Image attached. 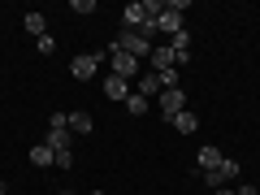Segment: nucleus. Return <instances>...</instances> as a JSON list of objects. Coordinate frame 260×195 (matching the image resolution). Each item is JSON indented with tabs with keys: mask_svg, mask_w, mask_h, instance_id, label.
Listing matches in <instances>:
<instances>
[{
	"mask_svg": "<svg viewBox=\"0 0 260 195\" xmlns=\"http://www.w3.org/2000/svg\"><path fill=\"white\" fill-rule=\"evenodd\" d=\"M160 0H130L126 9H121V30H139L143 39L156 35V18H160Z\"/></svg>",
	"mask_w": 260,
	"mask_h": 195,
	"instance_id": "f257e3e1",
	"label": "nucleus"
},
{
	"mask_svg": "<svg viewBox=\"0 0 260 195\" xmlns=\"http://www.w3.org/2000/svg\"><path fill=\"white\" fill-rule=\"evenodd\" d=\"M113 44H117L121 52H130L135 61H143V56H152V39H143L139 30H121V35L113 39Z\"/></svg>",
	"mask_w": 260,
	"mask_h": 195,
	"instance_id": "f03ea898",
	"label": "nucleus"
},
{
	"mask_svg": "<svg viewBox=\"0 0 260 195\" xmlns=\"http://www.w3.org/2000/svg\"><path fill=\"white\" fill-rule=\"evenodd\" d=\"M109 61H113V74H117V78H126V83H135V78H139V61H135L130 52H121L117 44L109 48Z\"/></svg>",
	"mask_w": 260,
	"mask_h": 195,
	"instance_id": "7ed1b4c3",
	"label": "nucleus"
},
{
	"mask_svg": "<svg viewBox=\"0 0 260 195\" xmlns=\"http://www.w3.org/2000/svg\"><path fill=\"white\" fill-rule=\"evenodd\" d=\"M70 74H74L78 83H91V78L100 74V52H83V56H74V61H70Z\"/></svg>",
	"mask_w": 260,
	"mask_h": 195,
	"instance_id": "20e7f679",
	"label": "nucleus"
},
{
	"mask_svg": "<svg viewBox=\"0 0 260 195\" xmlns=\"http://www.w3.org/2000/svg\"><path fill=\"white\" fill-rule=\"evenodd\" d=\"M234 178H239V160H230V156H225L217 169H208V174H204V186L221 191V186H225V182H234Z\"/></svg>",
	"mask_w": 260,
	"mask_h": 195,
	"instance_id": "39448f33",
	"label": "nucleus"
},
{
	"mask_svg": "<svg viewBox=\"0 0 260 195\" xmlns=\"http://www.w3.org/2000/svg\"><path fill=\"white\" fill-rule=\"evenodd\" d=\"M156 104H160V117H178V113H186V91L182 87H174V91H160L156 95Z\"/></svg>",
	"mask_w": 260,
	"mask_h": 195,
	"instance_id": "423d86ee",
	"label": "nucleus"
},
{
	"mask_svg": "<svg viewBox=\"0 0 260 195\" xmlns=\"http://www.w3.org/2000/svg\"><path fill=\"white\" fill-rule=\"evenodd\" d=\"M65 126H70V135H91V130H95V121H91V113L74 109V113H65Z\"/></svg>",
	"mask_w": 260,
	"mask_h": 195,
	"instance_id": "0eeeda50",
	"label": "nucleus"
},
{
	"mask_svg": "<svg viewBox=\"0 0 260 195\" xmlns=\"http://www.w3.org/2000/svg\"><path fill=\"white\" fill-rule=\"evenodd\" d=\"M48 148H52V156H61V152H70V126H48Z\"/></svg>",
	"mask_w": 260,
	"mask_h": 195,
	"instance_id": "6e6552de",
	"label": "nucleus"
},
{
	"mask_svg": "<svg viewBox=\"0 0 260 195\" xmlns=\"http://www.w3.org/2000/svg\"><path fill=\"white\" fill-rule=\"evenodd\" d=\"M135 91H139L143 100L160 95V91H165V87H160V74H152V70H148V74H139V78H135Z\"/></svg>",
	"mask_w": 260,
	"mask_h": 195,
	"instance_id": "1a4fd4ad",
	"label": "nucleus"
},
{
	"mask_svg": "<svg viewBox=\"0 0 260 195\" xmlns=\"http://www.w3.org/2000/svg\"><path fill=\"white\" fill-rule=\"evenodd\" d=\"M104 95H109V100H117V104H126L130 83H126V78H117V74H109V78H104Z\"/></svg>",
	"mask_w": 260,
	"mask_h": 195,
	"instance_id": "9d476101",
	"label": "nucleus"
},
{
	"mask_svg": "<svg viewBox=\"0 0 260 195\" xmlns=\"http://www.w3.org/2000/svg\"><path fill=\"white\" fill-rule=\"evenodd\" d=\"M156 30H165V35L174 39L178 30H186V26H182V13H174V9H160V18H156Z\"/></svg>",
	"mask_w": 260,
	"mask_h": 195,
	"instance_id": "9b49d317",
	"label": "nucleus"
},
{
	"mask_svg": "<svg viewBox=\"0 0 260 195\" xmlns=\"http://www.w3.org/2000/svg\"><path fill=\"white\" fill-rule=\"evenodd\" d=\"M169 126H174L178 135H195V130H200V117L186 109V113H178V117H169Z\"/></svg>",
	"mask_w": 260,
	"mask_h": 195,
	"instance_id": "f8f14e48",
	"label": "nucleus"
},
{
	"mask_svg": "<svg viewBox=\"0 0 260 195\" xmlns=\"http://www.w3.org/2000/svg\"><path fill=\"white\" fill-rule=\"evenodd\" d=\"M169 48H174L178 65H186V61H191V35H186V30H178V35L169 39Z\"/></svg>",
	"mask_w": 260,
	"mask_h": 195,
	"instance_id": "ddd939ff",
	"label": "nucleus"
},
{
	"mask_svg": "<svg viewBox=\"0 0 260 195\" xmlns=\"http://www.w3.org/2000/svg\"><path fill=\"white\" fill-rule=\"evenodd\" d=\"M30 165H35V169H48V165H56L52 148H48V143H35V148H30Z\"/></svg>",
	"mask_w": 260,
	"mask_h": 195,
	"instance_id": "4468645a",
	"label": "nucleus"
},
{
	"mask_svg": "<svg viewBox=\"0 0 260 195\" xmlns=\"http://www.w3.org/2000/svg\"><path fill=\"white\" fill-rule=\"evenodd\" d=\"M225 160V152L221 148H200V174H208V169H217Z\"/></svg>",
	"mask_w": 260,
	"mask_h": 195,
	"instance_id": "2eb2a0df",
	"label": "nucleus"
},
{
	"mask_svg": "<svg viewBox=\"0 0 260 195\" xmlns=\"http://www.w3.org/2000/svg\"><path fill=\"white\" fill-rule=\"evenodd\" d=\"M22 22H26V35H35V39L48 35V18H44V13H26Z\"/></svg>",
	"mask_w": 260,
	"mask_h": 195,
	"instance_id": "dca6fc26",
	"label": "nucleus"
},
{
	"mask_svg": "<svg viewBox=\"0 0 260 195\" xmlns=\"http://www.w3.org/2000/svg\"><path fill=\"white\" fill-rule=\"evenodd\" d=\"M126 109L135 113V117H143V113H148V100H143L139 91H130V95H126Z\"/></svg>",
	"mask_w": 260,
	"mask_h": 195,
	"instance_id": "f3484780",
	"label": "nucleus"
},
{
	"mask_svg": "<svg viewBox=\"0 0 260 195\" xmlns=\"http://www.w3.org/2000/svg\"><path fill=\"white\" fill-rule=\"evenodd\" d=\"M35 52H44V56H52V52H56V39H52V35H44V39H35Z\"/></svg>",
	"mask_w": 260,
	"mask_h": 195,
	"instance_id": "a211bd4d",
	"label": "nucleus"
},
{
	"mask_svg": "<svg viewBox=\"0 0 260 195\" xmlns=\"http://www.w3.org/2000/svg\"><path fill=\"white\" fill-rule=\"evenodd\" d=\"M70 9H74V13H95V0H74Z\"/></svg>",
	"mask_w": 260,
	"mask_h": 195,
	"instance_id": "6ab92c4d",
	"label": "nucleus"
},
{
	"mask_svg": "<svg viewBox=\"0 0 260 195\" xmlns=\"http://www.w3.org/2000/svg\"><path fill=\"white\" fill-rule=\"evenodd\" d=\"M165 9H174V13H186V9H191V0H165Z\"/></svg>",
	"mask_w": 260,
	"mask_h": 195,
	"instance_id": "aec40b11",
	"label": "nucleus"
},
{
	"mask_svg": "<svg viewBox=\"0 0 260 195\" xmlns=\"http://www.w3.org/2000/svg\"><path fill=\"white\" fill-rule=\"evenodd\" d=\"M234 195H260V186H234Z\"/></svg>",
	"mask_w": 260,
	"mask_h": 195,
	"instance_id": "412c9836",
	"label": "nucleus"
},
{
	"mask_svg": "<svg viewBox=\"0 0 260 195\" xmlns=\"http://www.w3.org/2000/svg\"><path fill=\"white\" fill-rule=\"evenodd\" d=\"M213 195H234V191H230V186H221V191H213Z\"/></svg>",
	"mask_w": 260,
	"mask_h": 195,
	"instance_id": "4be33fe9",
	"label": "nucleus"
},
{
	"mask_svg": "<svg viewBox=\"0 0 260 195\" xmlns=\"http://www.w3.org/2000/svg\"><path fill=\"white\" fill-rule=\"evenodd\" d=\"M5 191H9V182H0V195H5Z\"/></svg>",
	"mask_w": 260,
	"mask_h": 195,
	"instance_id": "5701e85b",
	"label": "nucleus"
},
{
	"mask_svg": "<svg viewBox=\"0 0 260 195\" xmlns=\"http://www.w3.org/2000/svg\"><path fill=\"white\" fill-rule=\"evenodd\" d=\"M61 195H70V191H61Z\"/></svg>",
	"mask_w": 260,
	"mask_h": 195,
	"instance_id": "b1692460",
	"label": "nucleus"
}]
</instances>
